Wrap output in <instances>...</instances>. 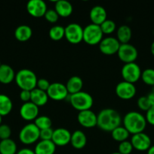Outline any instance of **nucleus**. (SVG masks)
Segmentation results:
<instances>
[{
	"mask_svg": "<svg viewBox=\"0 0 154 154\" xmlns=\"http://www.w3.org/2000/svg\"><path fill=\"white\" fill-rule=\"evenodd\" d=\"M2 117L0 115V125H2Z\"/></svg>",
	"mask_w": 154,
	"mask_h": 154,
	"instance_id": "nucleus-46",
	"label": "nucleus"
},
{
	"mask_svg": "<svg viewBox=\"0 0 154 154\" xmlns=\"http://www.w3.org/2000/svg\"><path fill=\"white\" fill-rule=\"evenodd\" d=\"M118 57L125 64L135 63L138 57L137 48L131 44H122L119 47L117 52Z\"/></svg>",
	"mask_w": 154,
	"mask_h": 154,
	"instance_id": "nucleus-8",
	"label": "nucleus"
},
{
	"mask_svg": "<svg viewBox=\"0 0 154 154\" xmlns=\"http://www.w3.org/2000/svg\"><path fill=\"white\" fill-rule=\"evenodd\" d=\"M54 10L57 12L59 17H67L70 16L72 13V5L69 2L66 0H59L55 2Z\"/></svg>",
	"mask_w": 154,
	"mask_h": 154,
	"instance_id": "nucleus-19",
	"label": "nucleus"
},
{
	"mask_svg": "<svg viewBox=\"0 0 154 154\" xmlns=\"http://www.w3.org/2000/svg\"><path fill=\"white\" fill-rule=\"evenodd\" d=\"M65 38L72 45H77L83 41V28L78 23H72L65 27Z\"/></svg>",
	"mask_w": 154,
	"mask_h": 154,
	"instance_id": "nucleus-9",
	"label": "nucleus"
},
{
	"mask_svg": "<svg viewBox=\"0 0 154 154\" xmlns=\"http://www.w3.org/2000/svg\"><path fill=\"white\" fill-rule=\"evenodd\" d=\"M53 132H54V130L51 128L40 130L39 139L42 140V141H51V138H52L53 136Z\"/></svg>",
	"mask_w": 154,
	"mask_h": 154,
	"instance_id": "nucleus-38",
	"label": "nucleus"
},
{
	"mask_svg": "<svg viewBox=\"0 0 154 154\" xmlns=\"http://www.w3.org/2000/svg\"><path fill=\"white\" fill-rule=\"evenodd\" d=\"M33 35V30L31 27L27 25L19 26L14 30V37L18 41L21 42H25L30 40Z\"/></svg>",
	"mask_w": 154,
	"mask_h": 154,
	"instance_id": "nucleus-25",
	"label": "nucleus"
},
{
	"mask_svg": "<svg viewBox=\"0 0 154 154\" xmlns=\"http://www.w3.org/2000/svg\"><path fill=\"white\" fill-rule=\"evenodd\" d=\"M129 135V132L124 126H119L111 132V136L113 139L119 143L127 141Z\"/></svg>",
	"mask_w": 154,
	"mask_h": 154,
	"instance_id": "nucleus-29",
	"label": "nucleus"
},
{
	"mask_svg": "<svg viewBox=\"0 0 154 154\" xmlns=\"http://www.w3.org/2000/svg\"><path fill=\"white\" fill-rule=\"evenodd\" d=\"M104 34L100 26L91 23L83 29V42L88 45H99Z\"/></svg>",
	"mask_w": 154,
	"mask_h": 154,
	"instance_id": "nucleus-6",
	"label": "nucleus"
},
{
	"mask_svg": "<svg viewBox=\"0 0 154 154\" xmlns=\"http://www.w3.org/2000/svg\"><path fill=\"white\" fill-rule=\"evenodd\" d=\"M16 154H35V152L34 150H32L31 149L23 148L18 150Z\"/></svg>",
	"mask_w": 154,
	"mask_h": 154,
	"instance_id": "nucleus-42",
	"label": "nucleus"
},
{
	"mask_svg": "<svg viewBox=\"0 0 154 154\" xmlns=\"http://www.w3.org/2000/svg\"><path fill=\"white\" fill-rule=\"evenodd\" d=\"M11 135V129L7 124L0 125V139L5 140L10 138Z\"/></svg>",
	"mask_w": 154,
	"mask_h": 154,
	"instance_id": "nucleus-37",
	"label": "nucleus"
},
{
	"mask_svg": "<svg viewBox=\"0 0 154 154\" xmlns=\"http://www.w3.org/2000/svg\"><path fill=\"white\" fill-rule=\"evenodd\" d=\"M121 44L116 38L109 37L104 38L99 44V50L103 54L107 56H111L117 54Z\"/></svg>",
	"mask_w": 154,
	"mask_h": 154,
	"instance_id": "nucleus-10",
	"label": "nucleus"
},
{
	"mask_svg": "<svg viewBox=\"0 0 154 154\" xmlns=\"http://www.w3.org/2000/svg\"><path fill=\"white\" fill-rule=\"evenodd\" d=\"M1 65H2V63H1V61H0V66H1Z\"/></svg>",
	"mask_w": 154,
	"mask_h": 154,
	"instance_id": "nucleus-48",
	"label": "nucleus"
},
{
	"mask_svg": "<svg viewBox=\"0 0 154 154\" xmlns=\"http://www.w3.org/2000/svg\"><path fill=\"white\" fill-rule=\"evenodd\" d=\"M141 80L145 84L151 87H154V69H146L143 72H142Z\"/></svg>",
	"mask_w": 154,
	"mask_h": 154,
	"instance_id": "nucleus-32",
	"label": "nucleus"
},
{
	"mask_svg": "<svg viewBox=\"0 0 154 154\" xmlns=\"http://www.w3.org/2000/svg\"><path fill=\"white\" fill-rule=\"evenodd\" d=\"M49 37L53 41H60L65 37V28L62 26H53L49 30Z\"/></svg>",
	"mask_w": 154,
	"mask_h": 154,
	"instance_id": "nucleus-30",
	"label": "nucleus"
},
{
	"mask_svg": "<svg viewBox=\"0 0 154 154\" xmlns=\"http://www.w3.org/2000/svg\"><path fill=\"white\" fill-rule=\"evenodd\" d=\"M145 118H146V123L154 126V106H151L150 108L146 111Z\"/></svg>",
	"mask_w": 154,
	"mask_h": 154,
	"instance_id": "nucleus-40",
	"label": "nucleus"
},
{
	"mask_svg": "<svg viewBox=\"0 0 154 154\" xmlns=\"http://www.w3.org/2000/svg\"><path fill=\"white\" fill-rule=\"evenodd\" d=\"M136 87L134 84L122 81L116 87V94L119 99L123 100H129L134 98L136 94Z\"/></svg>",
	"mask_w": 154,
	"mask_h": 154,
	"instance_id": "nucleus-12",
	"label": "nucleus"
},
{
	"mask_svg": "<svg viewBox=\"0 0 154 154\" xmlns=\"http://www.w3.org/2000/svg\"><path fill=\"white\" fill-rule=\"evenodd\" d=\"M47 94L49 99L54 101H62L66 99L69 95L66 85L62 83L55 82L50 84Z\"/></svg>",
	"mask_w": 154,
	"mask_h": 154,
	"instance_id": "nucleus-11",
	"label": "nucleus"
},
{
	"mask_svg": "<svg viewBox=\"0 0 154 154\" xmlns=\"http://www.w3.org/2000/svg\"><path fill=\"white\" fill-rule=\"evenodd\" d=\"M69 95L75 94L79 92L82 91L83 81L80 77L72 76L69 78L66 84H65Z\"/></svg>",
	"mask_w": 154,
	"mask_h": 154,
	"instance_id": "nucleus-23",
	"label": "nucleus"
},
{
	"mask_svg": "<svg viewBox=\"0 0 154 154\" xmlns=\"http://www.w3.org/2000/svg\"><path fill=\"white\" fill-rule=\"evenodd\" d=\"M69 102L74 109L80 112L86 110H91V107L93 106L94 100L89 93L81 91L70 95Z\"/></svg>",
	"mask_w": 154,
	"mask_h": 154,
	"instance_id": "nucleus-4",
	"label": "nucleus"
},
{
	"mask_svg": "<svg viewBox=\"0 0 154 154\" xmlns=\"http://www.w3.org/2000/svg\"><path fill=\"white\" fill-rule=\"evenodd\" d=\"M148 100H149V103H150L151 106H154V87L153 89H152V91L149 93V94L146 96Z\"/></svg>",
	"mask_w": 154,
	"mask_h": 154,
	"instance_id": "nucleus-43",
	"label": "nucleus"
},
{
	"mask_svg": "<svg viewBox=\"0 0 154 154\" xmlns=\"http://www.w3.org/2000/svg\"><path fill=\"white\" fill-rule=\"evenodd\" d=\"M147 154H154V145H152L147 150Z\"/></svg>",
	"mask_w": 154,
	"mask_h": 154,
	"instance_id": "nucleus-44",
	"label": "nucleus"
},
{
	"mask_svg": "<svg viewBox=\"0 0 154 154\" xmlns=\"http://www.w3.org/2000/svg\"><path fill=\"white\" fill-rule=\"evenodd\" d=\"M40 130L34 123L25 125L19 132V139L21 143L26 145H30L36 143L39 139Z\"/></svg>",
	"mask_w": 154,
	"mask_h": 154,
	"instance_id": "nucleus-5",
	"label": "nucleus"
},
{
	"mask_svg": "<svg viewBox=\"0 0 154 154\" xmlns=\"http://www.w3.org/2000/svg\"><path fill=\"white\" fill-rule=\"evenodd\" d=\"M48 96L46 92L42 91L38 88H35L31 91V99L30 102L36 105V106L40 107L46 105L48 101Z\"/></svg>",
	"mask_w": 154,
	"mask_h": 154,
	"instance_id": "nucleus-22",
	"label": "nucleus"
},
{
	"mask_svg": "<svg viewBox=\"0 0 154 154\" xmlns=\"http://www.w3.org/2000/svg\"><path fill=\"white\" fill-rule=\"evenodd\" d=\"M79 123L84 128L91 129L97 126V114L91 110L80 111L77 115Z\"/></svg>",
	"mask_w": 154,
	"mask_h": 154,
	"instance_id": "nucleus-15",
	"label": "nucleus"
},
{
	"mask_svg": "<svg viewBox=\"0 0 154 154\" xmlns=\"http://www.w3.org/2000/svg\"><path fill=\"white\" fill-rule=\"evenodd\" d=\"M34 124L38 127L39 130L51 128L52 126V121L51 119L47 116H39L36 120H34Z\"/></svg>",
	"mask_w": 154,
	"mask_h": 154,
	"instance_id": "nucleus-31",
	"label": "nucleus"
},
{
	"mask_svg": "<svg viewBox=\"0 0 154 154\" xmlns=\"http://www.w3.org/2000/svg\"><path fill=\"white\" fill-rule=\"evenodd\" d=\"M97 126L104 132H111L121 126L122 117L117 111L112 108H104L97 114Z\"/></svg>",
	"mask_w": 154,
	"mask_h": 154,
	"instance_id": "nucleus-1",
	"label": "nucleus"
},
{
	"mask_svg": "<svg viewBox=\"0 0 154 154\" xmlns=\"http://www.w3.org/2000/svg\"><path fill=\"white\" fill-rule=\"evenodd\" d=\"M20 99L24 103L30 102V99H31V91L21 90V93H20Z\"/></svg>",
	"mask_w": 154,
	"mask_h": 154,
	"instance_id": "nucleus-41",
	"label": "nucleus"
},
{
	"mask_svg": "<svg viewBox=\"0 0 154 154\" xmlns=\"http://www.w3.org/2000/svg\"><path fill=\"white\" fill-rule=\"evenodd\" d=\"M39 107L31 102L24 103L20 108V115L26 121L35 120L39 117Z\"/></svg>",
	"mask_w": 154,
	"mask_h": 154,
	"instance_id": "nucleus-16",
	"label": "nucleus"
},
{
	"mask_svg": "<svg viewBox=\"0 0 154 154\" xmlns=\"http://www.w3.org/2000/svg\"><path fill=\"white\" fill-rule=\"evenodd\" d=\"M71 133L68 129L64 128H58L54 130L51 141L58 147H63L70 143Z\"/></svg>",
	"mask_w": 154,
	"mask_h": 154,
	"instance_id": "nucleus-17",
	"label": "nucleus"
},
{
	"mask_svg": "<svg viewBox=\"0 0 154 154\" xmlns=\"http://www.w3.org/2000/svg\"><path fill=\"white\" fill-rule=\"evenodd\" d=\"M131 143L133 148L138 151H147L152 146L150 138L144 132L133 135L131 137Z\"/></svg>",
	"mask_w": 154,
	"mask_h": 154,
	"instance_id": "nucleus-13",
	"label": "nucleus"
},
{
	"mask_svg": "<svg viewBox=\"0 0 154 154\" xmlns=\"http://www.w3.org/2000/svg\"><path fill=\"white\" fill-rule=\"evenodd\" d=\"M100 27H101V31H102L103 34L110 35L112 34V33L116 30V25L113 20L107 19L101 26H100Z\"/></svg>",
	"mask_w": 154,
	"mask_h": 154,
	"instance_id": "nucleus-33",
	"label": "nucleus"
},
{
	"mask_svg": "<svg viewBox=\"0 0 154 154\" xmlns=\"http://www.w3.org/2000/svg\"><path fill=\"white\" fill-rule=\"evenodd\" d=\"M13 108L12 101L7 95L0 94V115L2 117L9 114Z\"/></svg>",
	"mask_w": 154,
	"mask_h": 154,
	"instance_id": "nucleus-28",
	"label": "nucleus"
},
{
	"mask_svg": "<svg viewBox=\"0 0 154 154\" xmlns=\"http://www.w3.org/2000/svg\"><path fill=\"white\" fill-rule=\"evenodd\" d=\"M89 17L92 23L101 26L107 19V13L104 7L101 5H96L91 9Z\"/></svg>",
	"mask_w": 154,
	"mask_h": 154,
	"instance_id": "nucleus-18",
	"label": "nucleus"
},
{
	"mask_svg": "<svg viewBox=\"0 0 154 154\" xmlns=\"http://www.w3.org/2000/svg\"><path fill=\"white\" fill-rule=\"evenodd\" d=\"M50 83L48 80L45 79V78H40L38 79L37 84H36V88L39 89V90L45 91L47 93V90H48L50 87Z\"/></svg>",
	"mask_w": 154,
	"mask_h": 154,
	"instance_id": "nucleus-39",
	"label": "nucleus"
},
{
	"mask_svg": "<svg viewBox=\"0 0 154 154\" xmlns=\"http://www.w3.org/2000/svg\"><path fill=\"white\" fill-rule=\"evenodd\" d=\"M132 144L131 141H125L119 143V145L118 147V152L121 154H130L133 150Z\"/></svg>",
	"mask_w": 154,
	"mask_h": 154,
	"instance_id": "nucleus-34",
	"label": "nucleus"
},
{
	"mask_svg": "<svg viewBox=\"0 0 154 154\" xmlns=\"http://www.w3.org/2000/svg\"><path fill=\"white\" fill-rule=\"evenodd\" d=\"M16 84L21 90L32 91L36 88L38 78L35 72L30 69H24L18 71L15 75Z\"/></svg>",
	"mask_w": 154,
	"mask_h": 154,
	"instance_id": "nucleus-3",
	"label": "nucleus"
},
{
	"mask_svg": "<svg viewBox=\"0 0 154 154\" xmlns=\"http://www.w3.org/2000/svg\"><path fill=\"white\" fill-rule=\"evenodd\" d=\"M70 144L75 149H82L87 144V138L81 130H75L71 134Z\"/></svg>",
	"mask_w": 154,
	"mask_h": 154,
	"instance_id": "nucleus-21",
	"label": "nucleus"
},
{
	"mask_svg": "<svg viewBox=\"0 0 154 154\" xmlns=\"http://www.w3.org/2000/svg\"><path fill=\"white\" fill-rule=\"evenodd\" d=\"M122 123L124 127L132 135L143 132L147 123L144 116L137 111L127 113L122 120Z\"/></svg>",
	"mask_w": 154,
	"mask_h": 154,
	"instance_id": "nucleus-2",
	"label": "nucleus"
},
{
	"mask_svg": "<svg viewBox=\"0 0 154 154\" xmlns=\"http://www.w3.org/2000/svg\"><path fill=\"white\" fill-rule=\"evenodd\" d=\"M27 12L36 18L44 17L47 11V5L43 0H30L27 4Z\"/></svg>",
	"mask_w": 154,
	"mask_h": 154,
	"instance_id": "nucleus-14",
	"label": "nucleus"
},
{
	"mask_svg": "<svg viewBox=\"0 0 154 154\" xmlns=\"http://www.w3.org/2000/svg\"><path fill=\"white\" fill-rule=\"evenodd\" d=\"M44 17L48 22L51 23H54L58 20L59 15L57 14L54 9H48L44 15Z\"/></svg>",
	"mask_w": 154,
	"mask_h": 154,
	"instance_id": "nucleus-35",
	"label": "nucleus"
},
{
	"mask_svg": "<svg viewBox=\"0 0 154 154\" xmlns=\"http://www.w3.org/2000/svg\"><path fill=\"white\" fill-rule=\"evenodd\" d=\"M137 106H138V108H140L141 111H146V112L151 107L150 103H149V100H148L146 96H140V97L137 99Z\"/></svg>",
	"mask_w": 154,
	"mask_h": 154,
	"instance_id": "nucleus-36",
	"label": "nucleus"
},
{
	"mask_svg": "<svg viewBox=\"0 0 154 154\" xmlns=\"http://www.w3.org/2000/svg\"><path fill=\"white\" fill-rule=\"evenodd\" d=\"M56 146L51 141H42L36 144L35 147V154H54Z\"/></svg>",
	"mask_w": 154,
	"mask_h": 154,
	"instance_id": "nucleus-24",
	"label": "nucleus"
},
{
	"mask_svg": "<svg viewBox=\"0 0 154 154\" xmlns=\"http://www.w3.org/2000/svg\"><path fill=\"white\" fill-rule=\"evenodd\" d=\"M150 51H151V54L154 57V42L151 44V46H150Z\"/></svg>",
	"mask_w": 154,
	"mask_h": 154,
	"instance_id": "nucleus-45",
	"label": "nucleus"
},
{
	"mask_svg": "<svg viewBox=\"0 0 154 154\" xmlns=\"http://www.w3.org/2000/svg\"><path fill=\"white\" fill-rule=\"evenodd\" d=\"M132 32L131 28L127 25H122L117 29L116 31V39L121 45L128 44L131 38Z\"/></svg>",
	"mask_w": 154,
	"mask_h": 154,
	"instance_id": "nucleus-26",
	"label": "nucleus"
},
{
	"mask_svg": "<svg viewBox=\"0 0 154 154\" xmlns=\"http://www.w3.org/2000/svg\"><path fill=\"white\" fill-rule=\"evenodd\" d=\"M141 69L136 63H127L122 68L121 75L124 81L134 84L140 79L141 77Z\"/></svg>",
	"mask_w": 154,
	"mask_h": 154,
	"instance_id": "nucleus-7",
	"label": "nucleus"
},
{
	"mask_svg": "<svg viewBox=\"0 0 154 154\" xmlns=\"http://www.w3.org/2000/svg\"><path fill=\"white\" fill-rule=\"evenodd\" d=\"M15 74L14 69L7 64H2L0 66V83L8 84L15 79Z\"/></svg>",
	"mask_w": 154,
	"mask_h": 154,
	"instance_id": "nucleus-20",
	"label": "nucleus"
},
{
	"mask_svg": "<svg viewBox=\"0 0 154 154\" xmlns=\"http://www.w3.org/2000/svg\"><path fill=\"white\" fill-rule=\"evenodd\" d=\"M111 154H121V153H119V152H115V153H111Z\"/></svg>",
	"mask_w": 154,
	"mask_h": 154,
	"instance_id": "nucleus-47",
	"label": "nucleus"
},
{
	"mask_svg": "<svg viewBox=\"0 0 154 154\" xmlns=\"http://www.w3.org/2000/svg\"><path fill=\"white\" fill-rule=\"evenodd\" d=\"M17 149L16 143L11 138L0 141V154H16Z\"/></svg>",
	"mask_w": 154,
	"mask_h": 154,
	"instance_id": "nucleus-27",
	"label": "nucleus"
}]
</instances>
